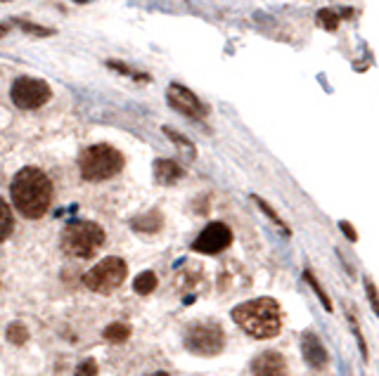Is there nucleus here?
Masks as SVG:
<instances>
[{
	"instance_id": "28",
	"label": "nucleus",
	"mask_w": 379,
	"mask_h": 376,
	"mask_svg": "<svg viewBox=\"0 0 379 376\" xmlns=\"http://www.w3.org/2000/svg\"><path fill=\"white\" fill-rule=\"evenodd\" d=\"M147 376H171V374H166V372H155V374H147Z\"/></svg>"
},
{
	"instance_id": "26",
	"label": "nucleus",
	"mask_w": 379,
	"mask_h": 376,
	"mask_svg": "<svg viewBox=\"0 0 379 376\" xmlns=\"http://www.w3.org/2000/svg\"><path fill=\"white\" fill-rule=\"evenodd\" d=\"M74 376H97V362L95 360H83V362L76 367Z\"/></svg>"
},
{
	"instance_id": "27",
	"label": "nucleus",
	"mask_w": 379,
	"mask_h": 376,
	"mask_svg": "<svg viewBox=\"0 0 379 376\" xmlns=\"http://www.w3.org/2000/svg\"><path fill=\"white\" fill-rule=\"evenodd\" d=\"M339 230L344 232V234H346V239L351 241V244H356V241H358V232L353 230V225L348 223V220H339Z\"/></svg>"
},
{
	"instance_id": "12",
	"label": "nucleus",
	"mask_w": 379,
	"mask_h": 376,
	"mask_svg": "<svg viewBox=\"0 0 379 376\" xmlns=\"http://www.w3.org/2000/svg\"><path fill=\"white\" fill-rule=\"evenodd\" d=\"M183 175H185V171L173 159H157L155 161V180L164 187L178 185L183 180Z\"/></svg>"
},
{
	"instance_id": "4",
	"label": "nucleus",
	"mask_w": 379,
	"mask_h": 376,
	"mask_svg": "<svg viewBox=\"0 0 379 376\" xmlns=\"http://www.w3.org/2000/svg\"><path fill=\"white\" fill-rule=\"evenodd\" d=\"M105 244V230L93 220H76V223L66 225L62 234V246L66 254L76 256V258H93L97 251Z\"/></svg>"
},
{
	"instance_id": "11",
	"label": "nucleus",
	"mask_w": 379,
	"mask_h": 376,
	"mask_svg": "<svg viewBox=\"0 0 379 376\" xmlns=\"http://www.w3.org/2000/svg\"><path fill=\"white\" fill-rule=\"evenodd\" d=\"M252 374L254 376H289L285 355L278 353V350H265V353H261L252 364Z\"/></svg>"
},
{
	"instance_id": "14",
	"label": "nucleus",
	"mask_w": 379,
	"mask_h": 376,
	"mask_svg": "<svg viewBox=\"0 0 379 376\" xmlns=\"http://www.w3.org/2000/svg\"><path fill=\"white\" fill-rule=\"evenodd\" d=\"M157 284H159V280L155 272L145 270V272H140V275H135V280H133V291H135L138 296H150V293L157 289Z\"/></svg>"
},
{
	"instance_id": "20",
	"label": "nucleus",
	"mask_w": 379,
	"mask_h": 376,
	"mask_svg": "<svg viewBox=\"0 0 379 376\" xmlns=\"http://www.w3.org/2000/svg\"><path fill=\"white\" fill-rule=\"evenodd\" d=\"M252 199H254V204H256V206H259V209H261V211H263V213H265V215H268V218H270V220H273V223H275V225H278V228H280V230H283V232H285V234H287V237H289V234H291V228H289V225H287V223H285V220H283V218H280V215H278V211H275V209H273V206H270L268 202H263V199H261V197H256V194H254V197H252Z\"/></svg>"
},
{
	"instance_id": "10",
	"label": "nucleus",
	"mask_w": 379,
	"mask_h": 376,
	"mask_svg": "<svg viewBox=\"0 0 379 376\" xmlns=\"http://www.w3.org/2000/svg\"><path fill=\"white\" fill-rule=\"evenodd\" d=\"M301 355L309 362V367L313 369H325L327 362H330V355H327V348L322 346L320 336L315 332H304L301 334Z\"/></svg>"
},
{
	"instance_id": "6",
	"label": "nucleus",
	"mask_w": 379,
	"mask_h": 376,
	"mask_svg": "<svg viewBox=\"0 0 379 376\" xmlns=\"http://www.w3.org/2000/svg\"><path fill=\"white\" fill-rule=\"evenodd\" d=\"M185 348L199 358H213L225 348V332L218 322H194L185 332Z\"/></svg>"
},
{
	"instance_id": "21",
	"label": "nucleus",
	"mask_w": 379,
	"mask_h": 376,
	"mask_svg": "<svg viewBox=\"0 0 379 376\" xmlns=\"http://www.w3.org/2000/svg\"><path fill=\"white\" fill-rule=\"evenodd\" d=\"M14 27H19L24 33H29V36H36V38H48V36H55L53 29L40 27V24H34V22H29V19H14Z\"/></svg>"
},
{
	"instance_id": "22",
	"label": "nucleus",
	"mask_w": 379,
	"mask_h": 376,
	"mask_svg": "<svg viewBox=\"0 0 379 376\" xmlns=\"http://www.w3.org/2000/svg\"><path fill=\"white\" fill-rule=\"evenodd\" d=\"M5 336H8V341L14 343V346H24V343L29 341V329L24 327V324L14 322V324H10V327H8Z\"/></svg>"
},
{
	"instance_id": "17",
	"label": "nucleus",
	"mask_w": 379,
	"mask_h": 376,
	"mask_svg": "<svg viewBox=\"0 0 379 376\" xmlns=\"http://www.w3.org/2000/svg\"><path fill=\"white\" fill-rule=\"evenodd\" d=\"M105 64L109 66L112 71H119L121 76H128V79H133V81H140V83H152V76H150V74H142V71H135V69H131V66H128V64H124V62H116V59H107Z\"/></svg>"
},
{
	"instance_id": "19",
	"label": "nucleus",
	"mask_w": 379,
	"mask_h": 376,
	"mask_svg": "<svg viewBox=\"0 0 379 376\" xmlns=\"http://www.w3.org/2000/svg\"><path fill=\"white\" fill-rule=\"evenodd\" d=\"M339 22H341L339 12H335V10H330V8L320 10V12L315 14V24L325 31H337L339 29Z\"/></svg>"
},
{
	"instance_id": "29",
	"label": "nucleus",
	"mask_w": 379,
	"mask_h": 376,
	"mask_svg": "<svg viewBox=\"0 0 379 376\" xmlns=\"http://www.w3.org/2000/svg\"><path fill=\"white\" fill-rule=\"evenodd\" d=\"M76 5H86V3H90V0H74Z\"/></svg>"
},
{
	"instance_id": "5",
	"label": "nucleus",
	"mask_w": 379,
	"mask_h": 376,
	"mask_svg": "<svg viewBox=\"0 0 379 376\" xmlns=\"http://www.w3.org/2000/svg\"><path fill=\"white\" fill-rule=\"evenodd\" d=\"M128 277V265L119 256H109V258L100 260L95 267H90L83 275V286L102 296H109L112 291H116Z\"/></svg>"
},
{
	"instance_id": "7",
	"label": "nucleus",
	"mask_w": 379,
	"mask_h": 376,
	"mask_svg": "<svg viewBox=\"0 0 379 376\" xmlns=\"http://www.w3.org/2000/svg\"><path fill=\"white\" fill-rule=\"evenodd\" d=\"M53 97V88L45 83L43 79H34V76H19L14 79L12 88H10V100L17 109L24 111H36L45 107Z\"/></svg>"
},
{
	"instance_id": "24",
	"label": "nucleus",
	"mask_w": 379,
	"mask_h": 376,
	"mask_svg": "<svg viewBox=\"0 0 379 376\" xmlns=\"http://www.w3.org/2000/svg\"><path fill=\"white\" fill-rule=\"evenodd\" d=\"M363 284H365V293H367V301H370L372 312L379 317V291H377L375 282H372L370 277H365V280H363Z\"/></svg>"
},
{
	"instance_id": "18",
	"label": "nucleus",
	"mask_w": 379,
	"mask_h": 376,
	"mask_svg": "<svg viewBox=\"0 0 379 376\" xmlns=\"http://www.w3.org/2000/svg\"><path fill=\"white\" fill-rule=\"evenodd\" d=\"M304 280H306V284H309L311 289H313L315 296L322 301V308H325L327 312H332V310H335V306H332V298L327 296V291L322 289V284H320V282H317L315 277H313V272H311V270H306V272H304Z\"/></svg>"
},
{
	"instance_id": "23",
	"label": "nucleus",
	"mask_w": 379,
	"mask_h": 376,
	"mask_svg": "<svg viewBox=\"0 0 379 376\" xmlns=\"http://www.w3.org/2000/svg\"><path fill=\"white\" fill-rule=\"evenodd\" d=\"M0 218H3V228H0V239H10V234H12L14 230V223H12V209H10L8 202L0 204Z\"/></svg>"
},
{
	"instance_id": "13",
	"label": "nucleus",
	"mask_w": 379,
	"mask_h": 376,
	"mask_svg": "<svg viewBox=\"0 0 379 376\" xmlns=\"http://www.w3.org/2000/svg\"><path fill=\"white\" fill-rule=\"evenodd\" d=\"M131 228L135 232H145V234H157V232L164 228V213L159 209L147 211V213L131 220Z\"/></svg>"
},
{
	"instance_id": "15",
	"label": "nucleus",
	"mask_w": 379,
	"mask_h": 376,
	"mask_svg": "<svg viewBox=\"0 0 379 376\" xmlns=\"http://www.w3.org/2000/svg\"><path fill=\"white\" fill-rule=\"evenodd\" d=\"M102 336H105V341H109V343H126L128 338H131V327L124 322H112L105 327Z\"/></svg>"
},
{
	"instance_id": "16",
	"label": "nucleus",
	"mask_w": 379,
	"mask_h": 376,
	"mask_svg": "<svg viewBox=\"0 0 379 376\" xmlns=\"http://www.w3.org/2000/svg\"><path fill=\"white\" fill-rule=\"evenodd\" d=\"M161 131H164V135H166L168 140H171L178 149H183V152L190 154V157H192V159L197 157V147H194V142H192V140H187V137L183 135V133H178L176 128H168V126H164Z\"/></svg>"
},
{
	"instance_id": "25",
	"label": "nucleus",
	"mask_w": 379,
	"mask_h": 376,
	"mask_svg": "<svg viewBox=\"0 0 379 376\" xmlns=\"http://www.w3.org/2000/svg\"><path fill=\"white\" fill-rule=\"evenodd\" d=\"M346 315H348V322H351V329H353V334H356V338H358V346H361V353H363V358L367 360V346H365V338H363V334H361V327H358V319L353 317L351 308H346Z\"/></svg>"
},
{
	"instance_id": "3",
	"label": "nucleus",
	"mask_w": 379,
	"mask_h": 376,
	"mask_svg": "<svg viewBox=\"0 0 379 376\" xmlns=\"http://www.w3.org/2000/svg\"><path fill=\"white\" fill-rule=\"evenodd\" d=\"M124 166H126L124 154L116 147L105 145V142L86 147L79 157V171L88 183H105V180L119 175L124 171Z\"/></svg>"
},
{
	"instance_id": "2",
	"label": "nucleus",
	"mask_w": 379,
	"mask_h": 376,
	"mask_svg": "<svg viewBox=\"0 0 379 376\" xmlns=\"http://www.w3.org/2000/svg\"><path fill=\"white\" fill-rule=\"evenodd\" d=\"M233 319L244 334L254 338H273L283 329V310L278 301L268 296L244 301L237 308H233Z\"/></svg>"
},
{
	"instance_id": "1",
	"label": "nucleus",
	"mask_w": 379,
	"mask_h": 376,
	"mask_svg": "<svg viewBox=\"0 0 379 376\" xmlns=\"http://www.w3.org/2000/svg\"><path fill=\"white\" fill-rule=\"evenodd\" d=\"M12 206L29 220L43 218L53 204V183L40 168L24 166L10 183Z\"/></svg>"
},
{
	"instance_id": "9",
	"label": "nucleus",
	"mask_w": 379,
	"mask_h": 376,
	"mask_svg": "<svg viewBox=\"0 0 379 376\" xmlns=\"http://www.w3.org/2000/svg\"><path fill=\"white\" fill-rule=\"evenodd\" d=\"M233 244V230L225 223H209L207 228L197 234V239L192 241V251L207 256H216L221 251L230 249Z\"/></svg>"
},
{
	"instance_id": "8",
	"label": "nucleus",
	"mask_w": 379,
	"mask_h": 376,
	"mask_svg": "<svg viewBox=\"0 0 379 376\" xmlns=\"http://www.w3.org/2000/svg\"><path fill=\"white\" fill-rule=\"evenodd\" d=\"M166 102L178 111V114L187 116V118H194V121H202L207 118L209 114V107L194 95L190 88L181 85V83H171L166 90Z\"/></svg>"
}]
</instances>
